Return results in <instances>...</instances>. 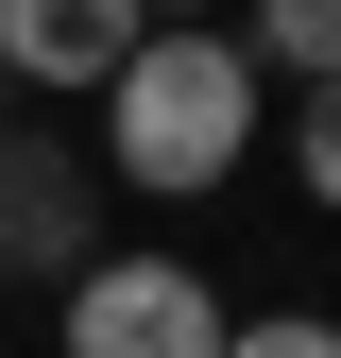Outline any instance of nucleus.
Returning <instances> with one entry per match:
<instances>
[{
    "mask_svg": "<svg viewBox=\"0 0 341 358\" xmlns=\"http://www.w3.org/2000/svg\"><path fill=\"white\" fill-rule=\"evenodd\" d=\"M256 137H273V69L222 17H154L103 69V188H137V205H222Z\"/></svg>",
    "mask_w": 341,
    "mask_h": 358,
    "instance_id": "obj_1",
    "label": "nucleus"
},
{
    "mask_svg": "<svg viewBox=\"0 0 341 358\" xmlns=\"http://www.w3.org/2000/svg\"><path fill=\"white\" fill-rule=\"evenodd\" d=\"M222 324H239V307L205 290L188 256H154V239L137 256H85V273L52 290V341L68 358H222Z\"/></svg>",
    "mask_w": 341,
    "mask_h": 358,
    "instance_id": "obj_2",
    "label": "nucleus"
},
{
    "mask_svg": "<svg viewBox=\"0 0 341 358\" xmlns=\"http://www.w3.org/2000/svg\"><path fill=\"white\" fill-rule=\"evenodd\" d=\"M103 256V154H68L52 120H0V290H68Z\"/></svg>",
    "mask_w": 341,
    "mask_h": 358,
    "instance_id": "obj_3",
    "label": "nucleus"
},
{
    "mask_svg": "<svg viewBox=\"0 0 341 358\" xmlns=\"http://www.w3.org/2000/svg\"><path fill=\"white\" fill-rule=\"evenodd\" d=\"M137 0H0V85H34V103H103V69L137 52Z\"/></svg>",
    "mask_w": 341,
    "mask_h": 358,
    "instance_id": "obj_4",
    "label": "nucleus"
},
{
    "mask_svg": "<svg viewBox=\"0 0 341 358\" xmlns=\"http://www.w3.org/2000/svg\"><path fill=\"white\" fill-rule=\"evenodd\" d=\"M222 34H239L273 85H341V0H239Z\"/></svg>",
    "mask_w": 341,
    "mask_h": 358,
    "instance_id": "obj_5",
    "label": "nucleus"
},
{
    "mask_svg": "<svg viewBox=\"0 0 341 358\" xmlns=\"http://www.w3.org/2000/svg\"><path fill=\"white\" fill-rule=\"evenodd\" d=\"M290 188L341 222V85H290Z\"/></svg>",
    "mask_w": 341,
    "mask_h": 358,
    "instance_id": "obj_6",
    "label": "nucleus"
},
{
    "mask_svg": "<svg viewBox=\"0 0 341 358\" xmlns=\"http://www.w3.org/2000/svg\"><path fill=\"white\" fill-rule=\"evenodd\" d=\"M222 358H341L324 307H256V324H222Z\"/></svg>",
    "mask_w": 341,
    "mask_h": 358,
    "instance_id": "obj_7",
    "label": "nucleus"
},
{
    "mask_svg": "<svg viewBox=\"0 0 341 358\" xmlns=\"http://www.w3.org/2000/svg\"><path fill=\"white\" fill-rule=\"evenodd\" d=\"M137 17H239V0H137Z\"/></svg>",
    "mask_w": 341,
    "mask_h": 358,
    "instance_id": "obj_8",
    "label": "nucleus"
}]
</instances>
